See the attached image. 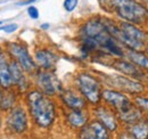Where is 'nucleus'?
I'll return each instance as SVG.
<instances>
[{
  "label": "nucleus",
  "instance_id": "obj_28",
  "mask_svg": "<svg viewBox=\"0 0 148 139\" xmlns=\"http://www.w3.org/2000/svg\"><path fill=\"white\" fill-rule=\"evenodd\" d=\"M145 52L148 55V46H146V49H145Z\"/></svg>",
  "mask_w": 148,
  "mask_h": 139
},
{
  "label": "nucleus",
  "instance_id": "obj_29",
  "mask_svg": "<svg viewBox=\"0 0 148 139\" xmlns=\"http://www.w3.org/2000/svg\"><path fill=\"white\" fill-rule=\"evenodd\" d=\"M1 124H2V121H1V116H0V128H1Z\"/></svg>",
  "mask_w": 148,
  "mask_h": 139
},
{
  "label": "nucleus",
  "instance_id": "obj_6",
  "mask_svg": "<svg viewBox=\"0 0 148 139\" xmlns=\"http://www.w3.org/2000/svg\"><path fill=\"white\" fill-rule=\"evenodd\" d=\"M104 79H105L106 85H108L113 89L122 91V92L137 95V94H141L145 90L144 85L140 83L139 80L127 76V75L112 74V75H105Z\"/></svg>",
  "mask_w": 148,
  "mask_h": 139
},
{
  "label": "nucleus",
  "instance_id": "obj_17",
  "mask_svg": "<svg viewBox=\"0 0 148 139\" xmlns=\"http://www.w3.org/2000/svg\"><path fill=\"white\" fill-rule=\"evenodd\" d=\"M127 56H128L130 62H132L133 64H136L140 69L148 71V55L146 52L144 54V52H141L140 50L129 49Z\"/></svg>",
  "mask_w": 148,
  "mask_h": 139
},
{
  "label": "nucleus",
  "instance_id": "obj_5",
  "mask_svg": "<svg viewBox=\"0 0 148 139\" xmlns=\"http://www.w3.org/2000/svg\"><path fill=\"white\" fill-rule=\"evenodd\" d=\"M34 80L38 89L48 96H55L63 90L59 79L51 70L37 71L34 73Z\"/></svg>",
  "mask_w": 148,
  "mask_h": 139
},
{
  "label": "nucleus",
  "instance_id": "obj_22",
  "mask_svg": "<svg viewBox=\"0 0 148 139\" xmlns=\"http://www.w3.org/2000/svg\"><path fill=\"white\" fill-rule=\"evenodd\" d=\"M18 25L16 23H10V24H6L3 26H0V31H3L6 33H13L15 31H17Z\"/></svg>",
  "mask_w": 148,
  "mask_h": 139
},
{
  "label": "nucleus",
  "instance_id": "obj_23",
  "mask_svg": "<svg viewBox=\"0 0 148 139\" xmlns=\"http://www.w3.org/2000/svg\"><path fill=\"white\" fill-rule=\"evenodd\" d=\"M27 14H29V16L32 18V19H38L39 16H40L38 8L36 6H33V5H30L27 7Z\"/></svg>",
  "mask_w": 148,
  "mask_h": 139
},
{
  "label": "nucleus",
  "instance_id": "obj_7",
  "mask_svg": "<svg viewBox=\"0 0 148 139\" xmlns=\"http://www.w3.org/2000/svg\"><path fill=\"white\" fill-rule=\"evenodd\" d=\"M6 128L10 133L23 135L29 129V116L22 106L13 107L6 116Z\"/></svg>",
  "mask_w": 148,
  "mask_h": 139
},
{
  "label": "nucleus",
  "instance_id": "obj_11",
  "mask_svg": "<svg viewBox=\"0 0 148 139\" xmlns=\"http://www.w3.org/2000/svg\"><path fill=\"white\" fill-rule=\"evenodd\" d=\"M60 100L69 109H86L88 102L80 94L72 89H65L59 92Z\"/></svg>",
  "mask_w": 148,
  "mask_h": 139
},
{
  "label": "nucleus",
  "instance_id": "obj_16",
  "mask_svg": "<svg viewBox=\"0 0 148 139\" xmlns=\"http://www.w3.org/2000/svg\"><path fill=\"white\" fill-rule=\"evenodd\" d=\"M14 83H13L10 69H9V62L6 55L3 54L0 57V87L3 90H8V89H12Z\"/></svg>",
  "mask_w": 148,
  "mask_h": 139
},
{
  "label": "nucleus",
  "instance_id": "obj_26",
  "mask_svg": "<svg viewBox=\"0 0 148 139\" xmlns=\"http://www.w3.org/2000/svg\"><path fill=\"white\" fill-rule=\"evenodd\" d=\"M2 55H3V50H2V47L0 46V57H1Z\"/></svg>",
  "mask_w": 148,
  "mask_h": 139
},
{
  "label": "nucleus",
  "instance_id": "obj_13",
  "mask_svg": "<svg viewBox=\"0 0 148 139\" xmlns=\"http://www.w3.org/2000/svg\"><path fill=\"white\" fill-rule=\"evenodd\" d=\"M9 69L12 73V78H13V83L14 86L18 89V91L24 92L29 89V80L26 78V72L23 69L18 63L14 59H12L9 62Z\"/></svg>",
  "mask_w": 148,
  "mask_h": 139
},
{
  "label": "nucleus",
  "instance_id": "obj_14",
  "mask_svg": "<svg viewBox=\"0 0 148 139\" xmlns=\"http://www.w3.org/2000/svg\"><path fill=\"white\" fill-rule=\"evenodd\" d=\"M58 59L59 57L55 52L46 48L38 49L34 54V61L37 65L43 70H54Z\"/></svg>",
  "mask_w": 148,
  "mask_h": 139
},
{
  "label": "nucleus",
  "instance_id": "obj_21",
  "mask_svg": "<svg viewBox=\"0 0 148 139\" xmlns=\"http://www.w3.org/2000/svg\"><path fill=\"white\" fill-rule=\"evenodd\" d=\"M77 5H79V0H64V3H63L65 10L69 13H72L77 7Z\"/></svg>",
  "mask_w": 148,
  "mask_h": 139
},
{
  "label": "nucleus",
  "instance_id": "obj_30",
  "mask_svg": "<svg viewBox=\"0 0 148 139\" xmlns=\"http://www.w3.org/2000/svg\"><path fill=\"white\" fill-rule=\"evenodd\" d=\"M2 23H3V22H2V21H0V25H2Z\"/></svg>",
  "mask_w": 148,
  "mask_h": 139
},
{
  "label": "nucleus",
  "instance_id": "obj_31",
  "mask_svg": "<svg viewBox=\"0 0 148 139\" xmlns=\"http://www.w3.org/2000/svg\"><path fill=\"white\" fill-rule=\"evenodd\" d=\"M145 1H147V2H148V0H145Z\"/></svg>",
  "mask_w": 148,
  "mask_h": 139
},
{
  "label": "nucleus",
  "instance_id": "obj_20",
  "mask_svg": "<svg viewBox=\"0 0 148 139\" xmlns=\"http://www.w3.org/2000/svg\"><path fill=\"white\" fill-rule=\"evenodd\" d=\"M134 102H136V105L141 111L148 112V98H146V97H136Z\"/></svg>",
  "mask_w": 148,
  "mask_h": 139
},
{
  "label": "nucleus",
  "instance_id": "obj_8",
  "mask_svg": "<svg viewBox=\"0 0 148 139\" xmlns=\"http://www.w3.org/2000/svg\"><path fill=\"white\" fill-rule=\"evenodd\" d=\"M101 99L105 104L115 111L116 114L125 112L133 106V103L122 92L116 89H105L101 94Z\"/></svg>",
  "mask_w": 148,
  "mask_h": 139
},
{
  "label": "nucleus",
  "instance_id": "obj_9",
  "mask_svg": "<svg viewBox=\"0 0 148 139\" xmlns=\"http://www.w3.org/2000/svg\"><path fill=\"white\" fill-rule=\"evenodd\" d=\"M95 115L97 120L101 122L110 132L116 131L119 128V122H117V114L115 111L111 108L110 106H104V105H96L95 108Z\"/></svg>",
  "mask_w": 148,
  "mask_h": 139
},
{
  "label": "nucleus",
  "instance_id": "obj_19",
  "mask_svg": "<svg viewBox=\"0 0 148 139\" xmlns=\"http://www.w3.org/2000/svg\"><path fill=\"white\" fill-rule=\"evenodd\" d=\"M16 104V95L12 89L5 90L0 98V111H10Z\"/></svg>",
  "mask_w": 148,
  "mask_h": 139
},
{
  "label": "nucleus",
  "instance_id": "obj_32",
  "mask_svg": "<svg viewBox=\"0 0 148 139\" xmlns=\"http://www.w3.org/2000/svg\"><path fill=\"white\" fill-rule=\"evenodd\" d=\"M147 122H148V121H147Z\"/></svg>",
  "mask_w": 148,
  "mask_h": 139
},
{
  "label": "nucleus",
  "instance_id": "obj_1",
  "mask_svg": "<svg viewBox=\"0 0 148 139\" xmlns=\"http://www.w3.org/2000/svg\"><path fill=\"white\" fill-rule=\"evenodd\" d=\"M26 104L32 120L39 128L48 129L53 125L56 119V106L50 96L39 89L31 90L26 94Z\"/></svg>",
  "mask_w": 148,
  "mask_h": 139
},
{
  "label": "nucleus",
  "instance_id": "obj_3",
  "mask_svg": "<svg viewBox=\"0 0 148 139\" xmlns=\"http://www.w3.org/2000/svg\"><path fill=\"white\" fill-rule=\"evenodd\" d=\"M77 91L91 105H99L101 99L103 89L99 80L88 72H81L75 78Z\"/></svg>",
  "mask_w": 148,
  "mask_h": 139
},
{
  "label": "nucleus",
  "instance_id": "obj_10",
  "mask_svg": "<svg viewBox=\"0 0 148 139\" xmlns=\"http://www.w3.org/2000/svg\"><path fill=\"white\" fill-rule=\"evenodd\" d=\"M110 131L107 128L98 120L88 122L80 129L79 138L86 139H107L110 138Z\"/></svg>",
  "mask_w": 148,
  "mask_h": 139
},
{
  "label": "nucleus",
  "instance_id": "obj_18",
  "mask_svg": "<svg viewBox=\"0 0 148 139\" xmlns=\"http://www.w3.org/2000/svg\"><path fill=\"white\" fill-rule=\"evenodd\" d=\"M129 133L132 138H148V122L140 120L131 124L129 127Z\"/></svg>",
  "mask_w": 148,
  "mask_h": 139
},
{
  "label": "nucleus",
  "instance_id": "obj_15",
  "mask_svg": "<svg viewBox=\"0 0 148 139\" xmlns=\"http://www.w3.org/2000/svg\"><path fill=\"white\" fill-rule=\"evenodd\" d=\"M66 122L73 129H81L89 122V114L86 109H70L66 114Z\"/></svg>",
  "mask_w": 148,
  "mask_h": 139
},
{
  "label": "nucleus",
  "instance_id": "obj_27",
  "mask_svg": "<svg viewBox=\"0 0 148 139\" xmlns=\"http://www.w3.org/2000/svg\"><path fill=\"white\" fill-rule=\"evenodd\" d=\"M2 94H3V91H2V88L0 87V98H1V96H2Z\"/></svg>",
  "mask_w": 148,
  "mask_h": 139
},
{
  "label": "nucleus",
  "instance_id": "obj_25",
  "mask_svg": "<svg viewBox=\"0 0 148 139\" xmlns=\"http://www.w3.org/2000/svg\"><path fill=\"white\" fill-rule=\"evenodd\" d=\"M49 24L48 23H43V24H41V29H43V30H47V29H49Z\"/></svg>",
  "mask_w": 148,
  "mask_h": 139
},
{
  "label": "nucleus",
  "instance_id": "obj_2",
  "mask_svg": "<svg viewBox=\"0 0 148 139\" xmlns=\"http://www.w3.org/2000/svg\"><path fill=\"white\" fill-rule=\"evenodd\" d=\"M103 9L124 22L140 25L148 19V9L137 0H98Z\"/></svg>",
  "mask_w": 148,
  "mask_h": 139
},
{
  "label": "nucleus",
  "instance_id": "obj_24",
  "mask_svg": "<svg viewBox=\"0 0 148 139\" xmlns=\"http://www.w3.org/2000/svg\"><path fill=\"white\" fill-rule=\"evenodd\" d=\"M36 1H38V0H22V1H18L16 5L17 6H30Z\"/></svg>",
  "mask_w": 148,
  "mask_h": 139
},
{
  "label": "nucleus",
  "instance_id": "obj_12",
  "mask_svg": "<svg viewBox=\"0 0 148 139\" xmlns=\"http://www.w3.org/2000/svg\"><path fill=\"white\" fill-rule=\"evenodd\" d=\"M112 67L121 73H123L124 75L137 79V80H143L145 79L146 74L143 72V69H140L139 66H137L136 64H133L132 62H128L124 59H115L112 64Z\"/></svg>",
  "mask_w": 148,
  "mask_h": 139
},
{
  "label": "nucleus",
  "instance_id": "obj_4",
  "mask_svg": "<svg viewBox=\"0 0 148 139\" xmlns=\"http://www.w3.org/2000/svg\"><path fill=\"white\" fill-rule=\"evenodd\" d=\"M6 52L8 56L12 57V59L16 61L25 70L27 74H33L37 72V63L24 45L18 42H8L6 45Z\"/></svg>",
  "mask_w": 148,
  "mask_h": 139
}]
</instances>
